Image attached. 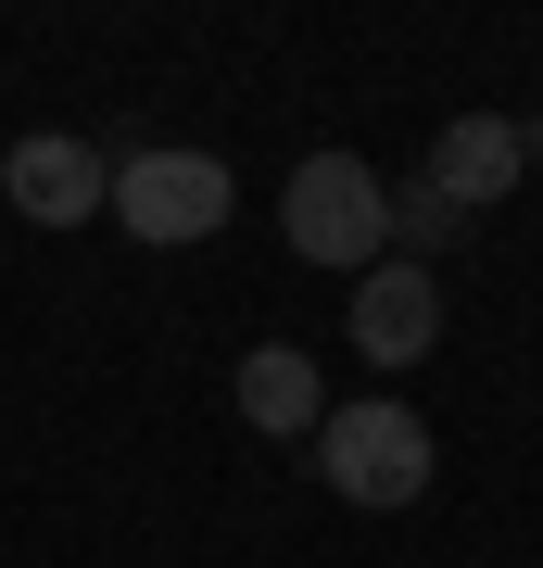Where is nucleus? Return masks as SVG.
Wrapping results in <instances>:
<instances>
[{
    "label": "nucleus",
    "mask_w": 543,
    "mask_h": 568,
    "mask_svg": "<svg viewBox=\"0 0 543 568\" xmlns=\"http://www.w3.org/2000/svg\"><path fill=\"white\" fill-rule=\"evenodd\" d=\"M279 227H291L303 265H380L392 253V190H380V164H354V152H303L291 190H279Z\"/></svg>",
    "instance_id": "1"
},
{
    "label": "nucleus",
    "mask_w": 543,
    "mask_h": 568,
    "mask_svg": "<svg viewBox=\"0 0 543 568\" xmlns=\"http://www.w3.org/2000/svg\"><path fill=\"white\" fill-rule=\"evenodd\" d=\"M316 467H329L342 506H380V518H392V506L430 493L443 455H430V417H418V405H342V417L316 429Z\"/></svg>",
    "instance_id": "2"
},
{
    "label": "nucleus",
    "mask_w": 543,
    "mask_h": 568,
    "mask_svg": "<svg viewBox=\"0 0 543 568\" xmlns=\"http://www.w3.org/2000/svg\"><path fill=\"white\" fill-rule=\"evenodd\" d=\"M228 203H241V190H228V164H215V152H127V164H114V203H101V215H114L127 241L178 253V241H215Z\"/></svg>",
    "instance_id": "3"
},
{
    "label": "nucleus",
    "mask_w": 543,
    "mask_h": 568,
    "mask_svg": "<svg viewBox=\"0 0 543 568\" xmlns=\"http://www.w3.org/2000/svg\"><path fill=\"white\" fill-rule=\"evenodd\" d=\"M0 190H13L26 227H89L101 203H114V164H101L89 140H26L13 164H0Z\"/></svg>",
    "instance_id": "4"
},
{
    "label": "nucleus",
    "mask_w": 543,
    "mask_h": 568,
    "mask_svg": "<svg viewBox=\"0 0 543 568\" xmlns=\"http://www.w3.org/2000/svg\"><path fill=\"white\" fill-rule=\"evenodd\" d=\"M430 342H443V291H430V265H366V291H354V354L366 366H418Z\"/></svg>",
    "instance_id": "5"
},
{
    "label": "nucleus",
    "mask_w": 543,
    "mask_h": 568,
    "mask_svg": "<svg viewBox=\"0 0 543 568\" xmlns=\"http://www.w3.org/2000/svg\"><path fill=\"white\" fill-rule=\"evenodd\" d=\"M519 164H531V152H519V126H505V114H455L443 140H430V190L467 215V203H505Z\"/></svg>",
    "instance_id": "6"
},
{
    "label": "nucleus",
    "mask_w": 543,
    "mask_h": 568,
    "mask_svg": "<svg viewBox=\"0 0 543 568\" xmlns=\"http://www.w3.org/2000/svg\"><path fill=\"white\" fill-rule=\"evenodd\" d=\"M241 417L265 429V443H303V429H329V392H316V366H303L291 342H253L241 354Z\"/></svg>",
    "instance_id": "7"
},
{
    "label": "nucleus",
    "mask_w": 543,
    "mask_h": 568,
    "mask_svg": "<svg viewBox=\"0 0 543 568\" xmlns=\"http://www.w3.org/2000/svg\"><path fill=\"white\" fill-rule=\"evenodd\" d=\"M392 227H404V241H443V227H455V203H443V190H404V203H392Z\"/></svg>",
    "instance_id": "8"
},
{
    "label": "nucleus",
    "mask_w": 543,
    "mask_h": 568,
    "mask_svg": "<svg viewBox=\"0 0 543 568\" xmlns=\"http://www.w3.org/2000/svg\"><path fill=\"white\" fill-rule=\"evenodd\" d=\"M519 152H531V164H543V126H519Z\"/></svg>",
    "instance_id": "9"
}]
</instances>
